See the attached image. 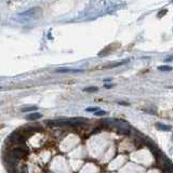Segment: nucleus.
<instances>
[{"label": "nucleus", "instance_id": "1", "mask_svg": "<svg viewBox=\"0 0 173 173\" xmlns=\"http://www.w3.org/2000/svg\"><path fill=\"white\" fill-rule=\"evenodd\" d=\"M10 155L13 156L16 160H18V159H22L27 155V149L24 148V147H21V146L14 147V148L11 149Z\"/></svg>", "mask_w": 173, "mask_h": 173}, {"label": "nucleus", "instance_id": "2", "mask_svg": "<svg viewBox=\"0 0 173 173\" xmlns=\"http://www.w3.org/2000/svg\"><path fill=\"white\" fill-rule=\"evenodd\" d=\"M162 159V170L164 173H173V162H171L167 157L161 156Z\"/></svg>", "mask_w": 173, "mask_h": 173}, {"label": "nucleus", "instance_id": "3", "mask_svg": "<svg viewBox=\"0 0 173 173\" xmlns=\"http://www.w3.org/2000/svg\"><path fill=\"white\" fill-rule=\"evenodd\" d=\"M47 125L49 127H62V125H69L68 121H63V120H51V121H48Z\"/></svg>", "mask_w": 173, "mask_h": 173}, {"label": "nucleus", "instance_id": "4", "mask_svg": "<svg viewBox=\"0 0 173 173\" xmlns=\"http://www.w3.org/2000/svg\"><path fill=\"white\" fill-rule=\"evenodd\" d=\"M57 73H81V69H70V68H60L56 70Z\"/></svg>", "mask_w": 173, "mask_h": 173}, {"label": "nucleus", "instance_id": "5", "mask_svg": "<svg viewBox=\"0 0 173 173\" xmlns=\"http://www.w3.org/2000/svg\"><path fill=\"white\" fill-rule=\"evenodd\" d=\"M40 118H41V114L39 113H32L27 116V119L28 120H37V119H40Z\"/></svg>", "mask_w": 173, "mask_h": 173}, {"label": "nucleus", "instance_id": "6", "mask_svg": "<svg viewBox=\"0 0 173 173\" xmlns=\"http://www.w3.org/2000/svg\"><path fill=\"white\" fill-rule=\"evenodd\" d=\"M125 63L127 62H117V63H113V64H108V65H105L103 68L107 69V68H114V67H118V66L122 65V64H125Z\"/></svg>", "mask_w": 173, "mask_h": 173}, {"label": "nucleus", "instance_id": "7", "mask_svg": "<svg viewBox=\"0 0 173 173\" xmlns=\"http://www.w3.org/2000/svg\"><path fill=\"white\" fill-rule=\"evenodd\" d=\"M117 133L118 134H121V135H125V136H129V135L131 134V132L127 130V129H118L117 130Z\"/></svg>", "mask_w": 173, "mask_h": 173}, {"label": "nucleus", "instance_id": "8", "mask_svg": "<svg viewBox=\"0 0 173 173\" xmlns=\"http://www.w3.org/2000/svg\"><path fill=\"white\" fill-rule=\"evenodd\" d=\"M157 128L161 131H169L170 130V127L169 125H162V123H157Z\"/></svg>", "mask_w": 173, "mask_h": 173}, {"label": "nucleus", "instance_id": "9", "mask_svg": "<svg viewBox=\"0 0 173 173\" xmlns=\"http://www.w3.org/2000/svg\"><path fill=\"white\" fill-rule=\"evenodd\" d=\"M38 109V107L37 106H29V107H24L22 108V111H37Z\"/></svg>", "mask_w": 173, "mask_h": 173}, {"label": "nucleus", "instance_id": "10", "mask_svg": "<svg viewBox=\"0 0 173 173\" xmlns=\"http://www.w3.org/2000/svg\"><path fill=\"white\" fill-rule=\"evenodd\" d=\"M159 70H163V72H171V70H172V67H170V66H160V67H159Z\"/></svg>", "mask_w": 173, "mask_h": 173}, {"label": "nucleus", "instance_id": "11", "mask_svg": "<svg viewBox=\"0 0 173 173\" xmlns=\"http://www.w3.org/2000/svg\"><path fill=\"white\" fill-rule=\"evenodd\" d=\"M86 111H91V113H94L95 114L96 111H101L99 107H89V108H86Z\"/></svg>", "mask_w": 173, "mask_h": 173}, {"label": "nucleus", "instance_id": "12", "mask_svg": "<svg viewBox=\"0 0 173 173\" xmlns=\"http://www.w3.org/2000/svg\"><path fill=\"white\" fill-rule=\"evenodd\" d=\"M84 92H94V91H97V88H95V86H92V88H86V89H84Z\"/></svg>", "mask_w": 173, "mask_h": 173}, {"label": "nucleus", "instance_id": "13", "mask_svg": "<svg viewBox=\"0 0 173 173\" xmlns=\"http://www.w3.org/2000/svg\"><path fill=\"white\" fill-rule=\"evenodd\" d=\"M106 114V111H96L94 115H96V116H103V115H105Z\"/></svg>", "mask_w": 173, "mask_h": 173}, {"label": "nucleus", "instance_id": "14", "mask_svg": "<svg viewBox=\"0 0 173 173\" xmlns=\"http://www.w3.org/2000/svg\"><path fill=\"white\" fill-rule=\"evenodd\" d=\"M166 12H167V11H161V12L159 13V16H161V14H164Z\"/></svg>", "mask_w": 173, "mask_h": 173}, {"label": "nucleus", "instance_id": "15", "mask_svg": "<svg viewBox=\"0 0 173 173\" xmlns=\"http://www.w3.org/2000/svg\"><path fill=\"white\" fill-rule=\"evenodd\" d=\"M105 86H106V88H111V86H113V84H106Z\"/></svg>", "mask_w": 173, "mask_h": 173}]
</instances>
